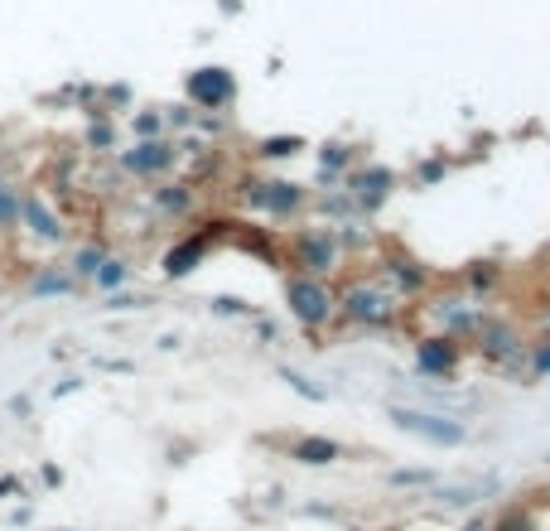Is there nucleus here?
<instances>
[{"mask_svg": "<svg viewBox=\"0 0 550 531\" xmlns=\"http://www.w3.org/2000/svg\"><path fill=\"white\" fill-rule=\"evenodd\" d=\"M102 261H107V252H102L97 242H87V247H78V252H73V271H68V276H73V280H92Z\"/></svg>", "mask_w": 550, "mask_h": 531, "instance_id": "obj_15", "label": "nucleus"}, {"mask_svg": "<svg viewBox=\"0 0 550 531\" xmlns=\"http://www.w3.org/2000/svg\"><path fill=\"white\" fill-rule=\"evenodd\" d=\"M20 227V189L0 184V232H15Z\"/></svg>", "mask_w": 550, "mask_h": 531, "instance_id": "obj_17", "label": "nucleus"}, {"mask_svg": "<svg viewBox=\"0 0 550 531\" xmlns=\"http://www.w3.org/2000/svg\"><path fill=\"white\" fill-rule=\"evenodd\" d=\"M512 343H517L512 329H502V324H483V353H488V358H497V363L512 358Z\"/></svg>", "mask_w": 550, "mask_h": 531, "instance_id": "obj_16", "label": "nucleus"}, {"mask_svg": "<svg viewBox=\"0 0 550 531\" xmlns=\"http://www.w3.org/2000/svg\"><path fill=\"white\" fill-rule=\"evenodd\" d=\"M285 300H290V309H295V319H300V324H324V319H329V309H333L329 290H324L314 276H295V280H290V285H285Z\"/></svg>", "mask_w": 550, "mask_h": 531, "instance_id": "obj_2", "label": "nucleus"}, {"mask_svg": "<svg viewBox=\"0 0 550 531\" xmlns=\"http://www.w3.org/2000/svg\"><path fill=\"white\" fill-rule=\"evenodd\" d=\"M333 256H338V242H333V232H314V237H304L300 242V266L309 276H324L333 266Z\"/></svg>", "mask_w": 550, "mask_h": 531, "instance_id": "obj_7", "label": "nucleus"}, {"mask_svg": "<svg viewBox=\"0 0 550 531\" xmlns=\"http://www.w3.org/2000/svg\"><path fill=\"white\" fill-rule=\"evenodd\" d=\"M493 488H497V478H483V483H464V488H440L435 498L449 507H468V503H478L483 493H493Z\"/></svg>", "mask_w": 550, "mask_h": 531, "instance_id": "obj_14", "label": "nucleus"}, {"mask_svg": "<svg viewBox=\"0 0 550 531\" xmlns=\"http://www.w3.org/2000/svg\"><path fill=\"white\" fill-rule=\"evenodd\" d=\"M531 372H536V377H550V343H541V348H536V358H531Z\"/></svg>", "mask_w": 550, "mask_h": 531, "instance_id": "obj_26", "label": "nucleus"}, {"mask_svg": "<svg viewBox=\"0 0 550 531\" xmlns=\"http://www.w3.org/2000/svg\"><path fill=\"white\" fill-rule=\"evenodd\" d=\"M203 252H208V237H189V242H179V247H169V252H165V276H169V280L189 276L193 266L203 261Z\"/></svg>", "mask_w": 550, "mask_h": 531, "instance_id": "obj_9", "label": "nucleus"}, {"mask_svg": "<svg viewBox=\"0 0 550 531\" xmlns=\"http://www.w3.org/2000/svg\"><path fill=\"white\" fill-rule=\"evenodd\" d=\"M468 280H473V285L483 290V285H493V280H497V271H493V266H483V271H473V276H468Z\"/></svg>", "mask_w": 550, "mask_h": 531, "instance_id": "obj_30", "label": "nucleus"}, {"mask_svg": "<svg viewBox=\"0 0 550 531\" xmlns=\"http://www.w3.org/2000/svg\"><path fill=\"white\" fill-rule=\"evenodd\" d=\"M493 531H531V517H522V512H507V517H502Z\"/></svg>", "mask_w": 550, "mask_h": 531, "instance_id": "obj_24", "label": "nucleus"}, {"mask_svg": "<svg viewBox=\"0 0 550 531\" xmlns=\"http://www.w3.org/2000/svg\"><path fill=\"white\" fill-rule=\"evenodd\" d=\"M174 165V145H165V140H140L136 150H126L121 155V169L126 174H160V169Z\"/></svg>", "mask_w": 550, "mask_h": 531, "instance_id": "obj_4", "label": "nucleus"}, {"mask_svg": "<svg viewBox=\"0 0 550 531\" xmlns=\"http://www.w3.org/2000/svg\"><path fill=\"white\" fill-rule=\"evenodd\" d=\"M391 483H396V488H420V483H430V474H425V469H396Z\"/></svg>", "mask_w": 550, "mask_h": 531, "instance_id": "obj_22", "label": "nucleus"}, {"mask_svg": "<svg viewBox=\"0 0 550 531\" xmlns=\"http://www.w3.org/2000/svg\"><path fill=\"white\" fill-rule=\"evenodd\" d=\"M290 459H300V464H309V469H324V464H333V459H338V445H333V440H324V435H304V440H295Z\"/></svg>", "mask_w": 550, "mask_h": 531, "instance_id": "obj_11", "label": "nucleus"}, {"mask_svg": "<svg viewBox=\"0 0 550 531\" xmlns=\"http://www.w3.org/2000/svg\"><path fill=\"white\" fill-rule=\"evenodd\" d=\"M20 227H29L39 242H63V223L49 213V203L39 194H20Z\"/></svg>", "mask_w": 550, "mask_h": 531, "instance_id": "obj_3", "label": "nucleus"}, {"mask_svg": "<svg viewBox=\"0 0 550 531\" xmlns=\"http://www.w3.org/2000/svg\"><path fill=\"white\" fill-rule=\"evenodd\" d=\"M136 131H140V136H145V140H155V136H160V116L140 112V116H136Z\"/></svg>", "mask_w": 550, "mask_h": 531, "instance_id": "obj_25", "label": "nucleus"}, {"mask_svg": "<svg viewBox=\"0 0 550 531\" xmlns=\"http://www.w3.org/2000/svg\"><path fill=\"white\" fill-rule=\"evenodd\" d=\"M87 145L107 150V145H111V126H92V131H87Z\"/></svg>", "mask_w": 550, "mask_h": 531, "instance_id": "obj_28", "label": "nucleus"}, {"mask_svg": "<svg viewBox=\"0 0 550 531\" xmlns=\"http://www.w3.org/2000/svg\"><path fill=\"white\" fill-rule=\"evenodd\" d=\"M300 150V140L290 136V140H266V155H295Z\"/></svg>", "mask_w": 550, "mask_h": 531, "instance_id": "obj_27", "label": "nucleus"}, {"mask_svg": "<svg viewBox=\"0 0 550 531\" xmlns=\"http://www.w3.org/2000/svg\"><path fill=\"white\" fill-rule=\"evenodd\" d=\"M97 290H121L126 285V261H116V256H107L102 266H97Z\"/></svg>", "mask_w": 550, "mask_h": 531, "instance_id": "obj_18", "label": "nucleus"}, {"mask_svg": "<svg viewBox=\"0 0 550 531\" xmlns=\"http://www.w3.org/2000/svg\"><path fill=\"white\" fill-rule=\"evenodd\" d=\"M213 309H218V314H242V300H232V295H222V300H213Z\"/></svg>", "mask_w": 550, "mask_h": 531, "instance_id": "obj_29", "label": "nucleus"}, {"mask_svg": "<svg viewBox=\"0 0 550 531\" xmlns=\"http://www.w3.org/2000/svg\"><path fill=\"white\" fill-rule=\"evenodd\" d=\"M247 198L256 208H266V213H290V208H300V189H295V184H251Z\"/></svg>", "mask_w": 550, "mask_h": 531, "instance_id": "obj_8", "label": "nucleus"}, {"mask_svg": "<svg viewBox=\"0 0 550 531\" xmlns=\"http://www.w3.org/2000/svg\"><path fill=\"white\" fill-rule=\"evenodd\" d=\"M280 377H285V382H290V387H295L304 401H329V392H324V387H314L304 372H290V367H280Z\"/></svg>", "mask_w": 550, "mask_h": 531, "instance_id": "obj_19", "label": "nucleus"}, {"mask_svg": "<svg viewBox=\"0 0 550 531\" xmlns=\"http://www.w3.org/2000/svg\"><path fill=\"white\" fill-rule=\"evenodd\" d=\"M440 319L449 324V329H468V324H478V314H473V309H464V300H449V305H440Z\"/></svg>", "mask_w": 550, "mask_h": 531, "instance_id": "obj_20", "label": "nucleus"}, {"mask_svg": "<svg viewBox=\"0 0 550 531\" xmlns=\"http://www.w3.org/2000/svg\"><path fill=\"white\" fill-rule=\"evenodd\" d=\"M160 208H165V213H184V208H189V189H184V184L160 189Z\"/></svg>", "mask_w": 550, "mask_h": 531, "instance_id": "obj_21", "label": "nucleus"}, {"mask_svg": "<svg viewBox=\"0 0 550 531\" xmlns=\"http://www.w3.org/2000/svg\"><path fill=\"white\" fill-rule=\"evenodd\" d=\"M343 165H348V150H343V145H329V150H324V174H329V169L338 174Z\"/></svg>", "mask_w": 550, "mask_h": 531, "instance_id": "obj_23", "label": "nucleus"}, {"mask_svg": "<svg viewBox=\"0 0 550 531\" xmlns=\"http://www.w3.org/2000/svg\"><path fill=\"white\" fill-rule=\"evenodd\" d=\"M73 285L78 280L68 276V271H39V276L29 280V295L34 300H58V295H73Z\"/></svg>", "mask_w": 550, "mask_h": 531, "instance_id": "obj_13", "label": "nucleus"}, {"mask_svg": "<svg viewBox=\"0 0 550 531\" xmlns=\"http://www.w3.org/2000/svg\"><path fill=\"white\" fill-rule=\"evenodd\" d=\"M415 363L425 377H454V363H459V353L444 343V338H425L420 348H415Z\"/></svg>", "mask_w": 550, "mask_h": 531, "instance_id": "obj_6", "label": "nucleus"}, {"mask_svg": "<svg viewBox=\"0 0 550 531\" xmlns=\"http://www.w3.org/2000/svg\"><path fill=\"white\" fill-rule=\"evenodd\" d=\"M348 319H367V324H382V319H386V300L377 295V290L358 285V290L348 295Z\"/></svg>", "mask_w": 550, "mask_h": 531, "instance_id": "obj_12", "label": "nucleus"}, {"mask_svg": "<svg viewBox=\"0 0 550 531\" xmlns=\"http://www.w3.org/2000/svg\"><path fill=\"white\" fill-rule=\"evenodd\" d=\"M386 416L396 420L406 435H420V440H430V445H464L468 440V430H464V420H454V416H440V411H420V406H391Z\"/></svg>", "mask_w": 550, "mask_h": 531, "instance_id": "obj_1", "label": "nucleus"}, {"mask_svg": "<svg viewBox=\"0 0 550 531\" xmlns=\"http://www.w3.org/2000/svg\"><path fill=\"white\" fill-rule=\"evenodd\" d=\"M189 97L203 102V107H227V102H232V78H227V68H203V73H193Z\"/></svg>", "mask_w": 550, "mask_h": 531, "instance_id": "obj_5", "label": "nucleus"}, {"mask_svg": "<svg viewBox=\"0 0 550 531\" xmlns=\"http://www.w3.org/2000/svg\"><path fill=\"white\" fill-rule=\"evenodd\" d=\"M464 531H493V527H488V522H468Z\"/></svg>", "mask_w": 550, "mask_h": 531, "instance_id": "obj_32", "label": "nucleus"}, {"mask_svg": "<svg viewBox=\"0 0 550 531\" xmlns=\"http://www.w3.org/2000/svg\"><path fill=\"white\" fill-rule=\"evenodd\" d=\"M5 493H15V478H0V498H5Z\"/></svg>", "mask_w": 550, "mask_h": 531, "instance_id": "obj_31", "label": "nucleus"}, {"mask_svg": "<svg viewBox=\"0 0 550 531\" xmlns=\"http://www.w3.org/2000/svg\"><path fill=\"white\" fill-rule=\"evenodd\" d=\"M386 189H391V174H386V169H367V174L353 179V198H358L367 213H372V208H382Z\"/></svg>", "mask_w": 550, "mask_h": 531, "instance_id": "obj_10", "label": "nucleus"}]
</instances>
